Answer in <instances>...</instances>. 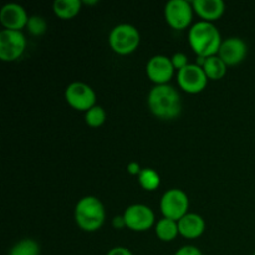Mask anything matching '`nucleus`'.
I'll use <instances>...</instances> for the list:
<instances>
[{
    "mask_svg": "<svg viewBox=\"0 0 255 255\" xmlns=\"http://www.w3.org/2000/svg\"><path fill=\"white\" fill-rule=\"evenodd\" d=\"M81 6L82 1L80 0H56L54 2V12L59 19L70 20L79 15Z\"/></svg>",
    "mask_w": 255,
    "mask_h": 255,
    "instance_id": "16",
    "label": "nucleus"
},
{
    "mask_svg": "<svg viewBox=\"0 0 255 255\" xmlns=\"http://www.w3.org/2000/svg\"><path fill=\"white\" fill-rule=\"evenodd\" d=\"M85 121L90 127H100L106 121V112L101 106H94L85 112Z\"/></svg>",
    "mask_w": 255,
    "mask_h": 255,
    "instance_id": "21",
    "label": "nucleus"
},
{
    "mask_svg": "<svg viewBox=\"0 0 255 255\" xmlns=\"http://www.w3.org/2000/svg\"><path fill=\"white\" fill-rule=\"evenodd\" d=\"M247 52L248 47L243 40L239 37H229L222 42L218 56L223 60L227 66H236L246 59Z\"/></svg>",
    "mask_w": 255,
    "mask_h": 255,
    "instance_id": "12",
    "label": "nucleus"
},
{
    "mask_svg": "<svg viewBox=\"0 0 255 255\" xmlns=\"http://www.w3.org/2000/svg\"><path fill=\"white\" fill-rule=\"evenodd\" d=\"M106 212L102 202L94 196L80 199L75 207V221L80 229L85 232H96L104 226Z\"/></svg>",
    "mask_w": 255,
    "mask_h": 255,
    "instance_id": "3",
    "label": "nucleus"
},
{
    "mask_svg": "<svg viewBox=\"0 0 255 255\" xmlns=\"http://www.w3.org/2000/svg\"><path fill=\"white\" fill-rule=\"evenodd\" d=\"M65 100L72 109L87 112L96 106V94L94 89L85 82H72L65 90Z\"/></svg>",
    "mask_w": 255,
    "mask_h": 255,
    "instance_id": "6",
    "label": "nucleus"
},
{
    "mask_svg": "<svg viewBox=\"0 0 255 255\" xmlns=\"http://www.w3.org/2000/svg\"><path fill=\"white\" fill-rule=\"evenodd\" d=\"M192 6L194 12L207 22L219 20L226 11V4L222 0H194Z\"/></svg>",
    "mask_w": 255,
    "mask_h": 255,
    "instance_id": "14",
    "label": "nucleus"
},
{
    "mask_svg": "<svg viewBox=\"0 0 255 255\" xmlns=\"http://www.w3.org/2000/svg\"><path fill=\"white\" fill-rule=\"evenodd\" d=\"M9 255H40V246L34 239H22L10 249Z\"/></svg>",
    "mask_w": 255,
    "mask_h": 255,
    "instance_id": "20",
    "label": "nucleus"
},
{
    "mask_svg": "<svg viewBox=\"0 0 255 255\" xmlns=\"http://www.w3.org/2000/svg\"><path fill=\"white\" fill-rule=\"evenodd\" d=\"M179 234L178 222L173 219L162 218L156 224V236L162 242H172L177 238Z\"/></svg>",
    "mask_w": 255,
    "mask_h": 255,
    "instance_id": "17",
    "label": "nucleus"
},
{
    "mask_svg": "<svg viewBox=\"0 0 255 255\" xmlns=\"http://www.w3.org/2000/svg\"><path fill=\"white\" fill-rule=\"evenodd\" d=\"M127 171H128V173L132 174V176H139V173L142 172V168L141 166H139V163H137V162H131V163L127 166Z\"/></svg>",
    "mask_w": 255,
    "mask_h": 255,
    "instance_id": "26",
    "label": "nucleus"
},
{
    "mask_svg": "<svg viewBox=\"0 0 255 255\" xmlns=\"http://www.w3.org/2000/svg\"><path fill=\"white\" fill-rule=\"evenodd\" d=\"M159 208H161L164 218L173 219V221L178 222L179 219H182L188 213V196L182 189H169L162 196Z\"/></svg>",
    "mask_w": 255,
    "mask_h": 255,
    "instance_id": "5",
    "label": "nucleus"
},
{
    "mask_svg": "<svg viewBox=\"0 0 255 255\" xmlns=\"http://www.w3.org/2000/svg\"><path fill=\"white\" fill-rule=\"evenodd\" d=\"M112 226H114V228H116V229L127 228V227H126V222H125L124 216L114 217V219H112Z\"/></svg>",
    "mask_w": 255,
    "mask_h": 255,
    "instance_id": "27",
    "label": "nucleus"
},
{
    "mask_svg": "<svg viewBox=\"0 0 255 255\" xmlns=\"http://www.w3.org/2000/svg\"><path fill=\"white\" fill-rule=\"evenodd\" d=\"M193 6L187 0H171L164 7V17L172 29L184 30L193 19Z\"/></svg>",
    "mask_w": 255,
    "mask_h": 255,
    "instance_id": "7",
    "label": "nucleus"
},
{
    "mask_svg": "<svg viewBox=\"0 0 255 255\" xmlns=\"http://www.w3.org/2000/svg\"><path fill=\"white\" fill-rule=\"evenodd\" d=\"M26 49V39L21 31L2 30L0 32V59L11 62L19 59Z\"/></svg>",
    "mask_w": 255,
    "mask_h": 255,
    "instance_id": "8",
    "label": "nucleus"
},
{
    "mask_svg": "<svg viewBox=\"0 0 255 255\" xmlns=\"http://www.w3.org/2000/svg\"><path fill=\"white\" fill-rule=\"evenodd\" d=\"M253 255H255V253H254V254H253Z\"/></svg>",
    "mask_w": 255,
    "mask_h": 255,
    "instance_id": "29",
    "label": "nucleus"
},
{
    "mask_svg": "<svg viewBox=\"0 0 255 255\" xmlns=\"http://www.w3.org/2000/svg\"><path fill=\"white\" fill-rule=\"evenodd\" d=\"M27 31L30 32L34 36H40V35H44L47 30V24L45 21L44 17L40 16H31L29 17V21L26 25Z\"/></svg>",
    "mask_w": 255,
    "mask_h": 255,
    "instance_id": "22",
    "label": "nucleus"
},
{
    "mask_svg": "<svg viewBox=\"0 0 255 255\" xmlns=\"http://www.w3.org/2000/svg\"><path fill=\"white\" fill-rule=\"evenodd\" d=\"M146 72L148 79L156 85H168L173 77L174 67L169 57L156 55L147 62Z\"/></svg>",
    "mask_w": 255,
    "mask_h": 255,
    "instance_id": "11",
    "label": "nucleus"
},
{
    "mask_svg": "<svg viewBox=\"0 0 255 255\" xmlns=\"http://www.w3.org/2000/svg\"><path fill=\"white\" fill-rule=\"evenodd\" d=\"M179 234L187 239L199 238L204 233L206 222L199 214L187 213L186 216L178 221Z\"/></svg>",
    "mask_w": 255,
    "mask_h": 255,
    "instance_id": "15",
    "label": "nucleus"
},
{
    "mask_svg": "<svg viewBox=\"0 0 255 255\" xmlns=\"http://www.w3.org/2000/svg\"><path fill=\"white\" fill-rule=\"evenodd\" d=\"M29 16L27 12L21 5L19 4H6L0 10V22L5 30H14L20 31L26 27Z\"/></svg>",
    "mask_w": 255,
    "mask_h": 255,
    "instance_id": "13",
    "label": "nucleus"
},
{
    "mask_svg": "<svg viewBox=\"0 0 255 255\" xmlns=\"http://www.w3.org/2000/svg\"><path fill=\"white\" fill-rule=\"evenodd\" d=\"M148 107L161 120H173L182 111L179 92L171 85H156L148 94Z\"/></svg>",
    "mask_w": 255,
    "mask_h": 255,
    "instance_id": "1",
    "label": "nucleus"
},
{
    "mask_svg": "<svg viewBox=\"0 0 255 255\" xmlns=\"http://www.w3.org/2000/svg\"><path fill=\"white\" fill-rule=\"evenodd\" d=\"M82 4H86V5H94V4H97L96 0H94V1H82Z\"/></svg>",
    "mask_w": 255,
    "mask_h": 255,
    "instance_id": "28",
    "label": "nucleus"
},
{
    "mask_svg": "<svg viewBox=\"0 0 255 255\" xmlns=\"http://www.w3.org/2000/svg\"><path fill=\"white\" fill-rule=\"evenodd\" d=\"M174 255H203L202 252L199 251V248L194 246H184L182 248H179L178 251L174 253Z\"/></svg>",
    "mask_w": 255,
    "mask_h": 255,
    "instance_id": "24",
    "label": "nucleus"
},
{
    "mask_svg": "<svg viewBox=\"0 0 255 255\" xmlns=\"http://www.w3.org/2000/svg\"><path fill=\"white\" fill-rule=\"evenodd\" d=\"M106 255H133V253L125 247H115V248L110 249Z\"/></svg>",
    "mask_w": 255,
    "mask_h": 255,
    "instance_id": "25",
    "label": "nucleus"
},
{
    "mask_svg": "<svg viewBox=\"0 0 255 255\" xmlns=\"http://www.w3.org/2000/svg\"><path fill=\"white\" fill-rule=\"evenodd\" d=\"M141 42L138 30L129 24H121L115 26L109 35V44L114 52L121 56L132 54L137 50Z\"/></svg>",
    "mask_w": 255,
    "mask_h": 255,
    "instance_id": "4",
    "label": "nucleus"
},
{
    "mask_svg": "<svg viewBox=\"0 0 255 255\" xmlns=\"http://www.w3.org/2000/svg\"><path fill=\"white\" fill-rule=\"evenodd\" d=\"M126 227L133 232H146L154 224L156 217L153 211L144 204H132L122 214Z\"/></svg>",
    "mask_w": 255,
    "mask_h": 255,
    "instance_id": "10",
    "label": "nucleus"
},
{
    "mask_svg": "<svg viewBox=\"0 0 255 255\" xmlns=\"http://www.w3.org/2000/svg\"><path fill=\"white\" fill-rule=\"evenodd\" d=\"M227 67L228 66L224 64L223 60L218 55H216V56L207 57L203 70L206 72L208 80H221L226 75Z\"/></svg>",
    "mask_w": 255,
    "mask_h": 255,
    "instance_id": "18",
    "label": "nucleus"
},
{
    "mask_svg": "<svg viewBox=\"0 0 255 255\" xmlns=\"http://www.w3.org/2000/svg\"><path fill=\"white\" fill-rule=\"evenodd\" d=\"M188 41L197 56L211 57L218 55L223 40L212 22L199 21L189 30Z\"/></svg>",
    "mask_w": 255,
    "mask_h": 255,
    "instance_id": "2",
    "label": "nucleus"
},
{
    "mask_svg": "<svg viewBox=\"0 0 255 255\" xmlns=\"http://www.w3.org/2000/svg\"><path fill=\"white\" fill-rule=\"evenodd\" d=\"M138 183L144 191H156L161 184V177L154 169L144 168L138 176Z\"/></svg>",
    "mask_w": 255,
    "mask_h": 255,
    "instance_id": "19",
    "label": "nucleus"
},
{
    "mask_svg": "<svg viewBox=\"0 0 255 255\" xmlns=\"http://www.w3.org/2000/svg\"><path fill=\"white\" fill-rule=\"evenodd\" d=\"M177 81L184 92L196 95L206 89L208 84V77L203 67L196 64H189L184 69L179 70L177 75Z\"/></svg>",
    "mask_w": 255,
    "mask_h": 255,
    "instance_id": "9",
    "label": "nucleus"
},
{
    "mask_svg": "<svg viewBox=\"0 0 255 255\" xmlns=\"http://www.w3.org/2000/svg\"><path fill=\"white\" fill-rule=\"evenodd\" d=\"M171 61L172 64H173V67L174 70H182L184 69L186 66H188V57L186 56V55L183 54V52H177V54H174L173 56L171 57Z\"/></svg>",
    "mask_w": 255,
    "mask_h": 255,
    "instance_id": "23",
    "label": "nucleus"
}]
</instances>
